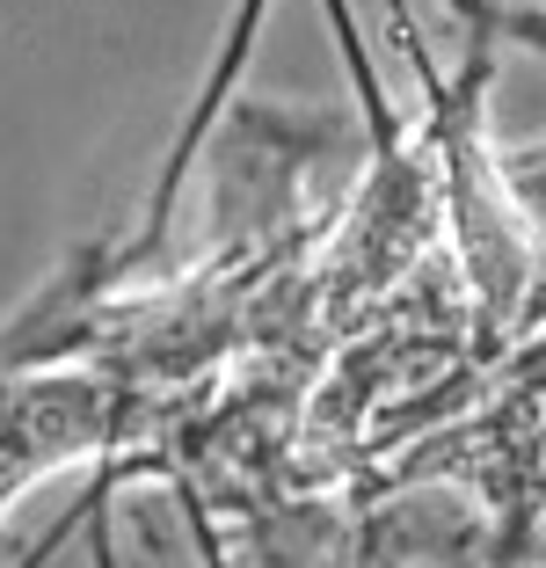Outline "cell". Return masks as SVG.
<instances>
[{
    "label": "cell",
    "instance_id": "cell-1",
    "mask_svg": "<svg viewBox=\"0 0 546 568\" xmlns=\"http://www.w3.org/2000/svg\"><path fill=\"white\" fill-rule=\"evenodd\" d=\"M452 16L466 22L474 37H488V44H532L546 59V8H517V0H452Z\"/></svg>",
    "mask_w": 546,
    "mask_h": 568
}]
</instances>
